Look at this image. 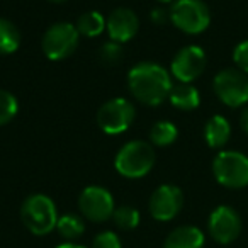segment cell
Here are the masks:
<instances>
[{"label":"cell","instance_id":"cell-1","mask_svg":"<svg viewBox=\"0 0 248 248\" xmlns=\"http://www.w3.org/2000/svg\"><path fill=\"white\" fill-rule=\"evenodd\" d=\"M128 87L131 93L146 106H158L169 99L172 90V75L162 65L141 62L128 73Z\"/></svg>","mask_w":248,"mask_h":248},{"label":"cell","instance_id":"cell-2","mask_svg":"<svg viewBox=\"0 0 248 248\" xmlns=\"http://www.w3.org/2000/svg\"><path fill=\"white\" fill-rule=\"evenodd\" d=\"M155 165V152L152 145L141 140L129 141L117 152L114 167L126 179H141Z\"/></svg>","mask_w":248,"mask_h":248},{"label":"cell","instance_id":"cell-3","mask_svg":"<svg viewBox=\"0 0 248 248\" xmlns=\"http://www.w3.org/2000/svg\"><path fill=\"white\" fill-rule=\"evenodd\" d=\"M21 217L24 226L36 236H45L56 230V206L45 194H32L22 202Z\"/></svg>","mask_w":248,"mask_h":248},{"label":"cell","instance_id":"cell-4","mask_svg":"<svg viewBox=\"0 0 248 248\" xmlns=\"http://www.w3.org/2000/svg\"><path fill=\"white\" fill-rule=\"evenodd\" d=\"M213 173L223 187L243 189L248 186V156L233 150L219 152L213 162Z\"/></svg>","mask_w":248,"mask_h":248},{"label":"cell","instance_id":"cell-5","mask_svg":"<svg viewBox=\"0 0 248 248\" xmlns=\"http://www.w3.org/2000/svg\"><path fill=\"white\" fill-rule=\"evenodd\" d=\"M170 21L186 34H201L209 28L211 12L202 0H177L170 9Z\"/></svg>","mask_w":248,"mask_h":248},{"label":"cell","instance_id":"cell-6","mask_svg":"<svg viewBox=\"0 0 248 248\" xmlns=\"http://www.w3.org/2000/svg\"><path fill=\"white\" fill-rule=\"evenodd\" d=\"M213 89L224 106L241 107L248 104V75L238 68H224L214 77Z\"/></svg>","mask_w":248,"mask_h":248},{"label":"cell","instance_id":"cell-7","mask_svg":"<svg viewBox=\"0 0 248 248\" xmlns=\"http://www.w3.org/2000/svg\"><path fill=\"white\" fill-rule=\"evenodd\" d=\"M78 41L80 32L77 31V26L70 24V22H58L45 32L41 39V48L46 58L60 62L75 53Z\"/></svg>","mask_w":248,"mask_h":248},{"label":"cell","instance_id":"cell-8","mask_svg":"<svg viewBox=\"0 0 248 248\" xmlns=\"http://www.w3.org/2000/svg\"><path fill=\"white\" fill-rule=\"evenodd\" d=\"M135 116V106L124 97H116L100 106L97 112V124L106 135H121L131 128Z\"/></svg>","mask_w":248,"mask_h":248},{"label":"cell","instance_id":"cell-9","mask_svg":"<svg viewBox=\"0 0 248 248\" xmlns=\"http://www.w3.org/2000/svg\"><path fill=\"white\" fill-rule=\"evenodd\" d=\"M80 213L93 223H102L112 217L114 213V199L112 194L100 186H90L82 190L78 197Z\"/></svg>","mask_w":248,"mask_h":248},{"label":"cell","instance_id":"cell-10","mask_svg":"<svg viewBox=\"0 0 248 248\" xmlns=\"http://www.w3.org/2000/svg\"><path fill=\"white\" fill-rule=\"evenodd\" d=\"M207 230L214 241L221 245L233 243L241 233V217L236 209L230 206H217L211 213Z\"/></svg>","mask_w":248,"mask_h":248},{"label":"cell","instance_id":"cell-11","mask_svg":"<svg viewBox=\"0 0 248 248\" xmlns=\"http://www.w3.org/2000/svg\"><path fill=\"white\" fill-rule=\"evenodd\" d=\"M206 62L204 49L201 46L190 45L177 53L170 65V72L180 83H190L202 75Z\"/></svg>","mask_w":248,"mask_h":248},{"label":"cell","instance_id":"cell-12","mask_svg":"<svg viewBox=\"0 0 248 248\" xmlns=\"http://www.w3.org/2000/svg\"><path fill=\"white\" fill-rule=\"evenodd\" d=\"M150 214L156 221H170L180 213L184 206V194L177 186H160L150 197Z\"/></svg>","mask_w":248,"mask_h":248},{"label":"cell","instance_id":"cell-13","mask_svg":"<svg viewBox=\"0 0 248 248\" xmlns=\"http://www.w3.org/2000/svg\"><path fill=\"white\" fill-rule=\"evenodd\" d=\"M106 29L112 41L119 43V45L128 43L129 39L135 38L140 29L138 16H136L131 9L119 7L110 12V16L107 17Z\"/></svg>","mask_w":248,"mask_h":248},{"label":"cell","instance_id":"cell-14","mask_svg":"<svg viewBox=\"0 0 248 248\" xmlns=\"http://www.w3.org/2000/svg\"><path fill=\"white\" fill-rule=\"evenodd\" d=\"M230 136L231 124L226 117L221 116V114H216V116L207 119L206 126H204V140H206V143L211 148H223L230 141Z\"/></svg>","mask_w":248,"mask_h":248},{"label":"cell","instance_id":"cell-15","mask_svg":"<svg viewBox=\"0 0 248 248\" xmlns=\"http://www.w3.org/2000/svg\"><path fill=\"white\" fill-rule=\"evenodd\" d=\"M204 233L196 226H179L167 236L163 248H202Z\"/></svg>","mask_w":248,"mask_h":248},{"label":"cell","instance_id":"cell-16","mask_svg":"<svg viewBox=\"0 0 248 248\" xmlns=\"http://www.w3.org/2000/svg\"><path fill=\"white\" fill-rule=\"evenodd\" d=\"M169 100L172 102L173 107L180 110H194L199 107L201 95L199 90L190 83H177L170 90Z\"/></svg>","mask_w":248,"mask_h":248},{"label":"cell","instance_id":"cell-17","mask_svg":"<svg viewBox=\"0 0 248 248\" xmlns=\"http://www.w3.org/2000/svg\"><path fill=\"white\" fill-rule=\"evenodd\" d=\"M21 46V32L9 19L0 17V55H12Z\"/></svg>","mask_w":248,"mask_h":248},{"label":"cell","instance_id":"cell-18","mask_svg":"<svg viewBox=\"0 0 248 248\" xmlns=\"http://www.w3.org/2000/svg\"><path fill=\"white\" fill-rule=\"evenodd\" d=\"M106 19L100 12L89 11L82 14L77 21V31L85 38H97L106 31Z\"/></svg>","mask_w":248,"mask_h":248},{"label":"cell","instance_id":"cell-19","mask_svg":"<svg viewBox=\"0 0 248 248\" xmlns=\"http://www.w3.org/2000/svg\"><path fill=\"white\" fill-rule=\"evenodd\" d=\"M179 136V129L175 124H172L170 121H158L152 126L150 131V140L155 146H170Z\"/></svg>","mask_w":248,"mask_h":248},{"label":"cell","instance_id":"cell-20","mask_svg":"<svg viewBox=\"0 0 248 248\" xmlns=\"http://www.w3.org/2000/svg\"><path fill=\"white\" fill-rule=\"evenodd\" d=\"M56 231H58L62 238L72 241L85 231V224H83V221L77 214H65V216L58 217Z\"/></svg>","mask_w":248,"mask_h":248},{"label":"cell","instance_id":"cell-21","mask_svg":"<svg viewBox=\"0 0 248 248\" xmlns=\"http://www.w3.org/2000/svg\"><path fill=\"white\" fill-rule=\"evenodd\" d=\"M112 219L117 228L129 231V230H135L140 224V213L131 206H121L117 209H114Z\"/></svg>","mask_w":248,"mask_h":248},{"label":"cell","instance_id":"cell-22","mask_svg":"<svg viewBox=\"0 0 248 248\" xmlns=\"http://www.w3.org/2000/svg\"><path fill=\"white\" fill-rule=\"evenodd\" d=\"M19 109L17 99L7 90H0V126L11 123Z\"/></svg>","mask_w":248,"mask_h":248},{"label":"cell","instance_id":"cell-23","mask_svg":"<svg viewBox=\"0 0 248 248\" xmlns=\"http://www.w3.org/2000/svg\"><path fill=\"white\" fill-rule=\"evenodd\" d=\"M99 58L104 65H116L123 60V48H121L119 43L109 41L106 45H102L99 51Z\"/></svg>","mask_w":248,"mask_h":248},{"label":"cell","instance_id":"cell-24","mask_svg":"<svg viewBox=\"0 0 248 248\" xmlns=\"http://www.w3.org/2000/svg\"><path fill=\"white\" fill-rule=\"evenodd\" d=\"M92 248H121V240L114 231H102L93 238Z\"/></svg>","mask_w":248,"mask_h":248},{"label":"cell","instance_id":"cell-25","mask_svg":"<svg viewBox=\"0 0 248 248\" xmlns=\"http://www.w3.org/2000/svg\"><path fill=\"white\" fill-rule=\"evenodd\" d=\"M233 62L238 70H241V72L248 75V39L236 45V48L233 51Z\"/></svg>","mask_w":248,"mask_h":248},{"label":"cell","instance_id":"cell-26","mask_svg":"<svg viewBox=\"0 0 248 248\" xmlns=\"http://www.w3.org/2000/svg\"><path fill=\"white\" fill-rule=\"evenodd\" d=\"M152 21L155 22V24H158V26L165 24V22L170 21V12L163 11V9H153V12H152Z\"/></svg>","mask_w":248,"mask_h":248},{"label":"cell","instance_id":"cell-27","mask_svg":"<svg viewBox=\"0 0 248 248\" xmlns=\"http://www.w3.org/2000/svg\"><path fill=\"white\" fill-rule=\"evenodd\" d=\"M240 128L243 129V133L248 136V107H245L243 112L240 114Z\"/></svg>","mask_w":248,"mask_h":248},{"label":"cell","instance_id":"cell-28","mask_svg":"<svg viewBox=\"0 0 248 248\" xmlns=\"http://www.w3.org/2000/svg\"><path fill=\"white\" fill-rule=\"evenodd\" d=\"M56 248H85L83 245H75V243H63V245H58Z\"/></svg>","mask_w":248,"mask_h":248},{"label":"cell","instance_id":"cell-29","mask_svg":"<svg viewBox=\"0 0 248 248\" xmlns=\"http://www.w3.org/2000/svg\"><path fill=\"white\" fill-rule=\"evenodd\" d=\"M48 2H53V4H63L66 0H48Z\"/></svg>","mask_w":248,"mask_h":248},{"label":"cell","instance_id":"cell-30","mask_svg":"<svg viewBox=\"0 0 248 248\" xmlns=\"http://www.w3.org/2000/svg\"><path fill=\"white\" fill-rule=\"evenodd\" d=\"M158 2H162V4H169V2H172V0H158Z\"/></svg>","mask_w":248,"mask_h":248}]
</instances>
